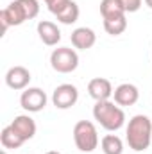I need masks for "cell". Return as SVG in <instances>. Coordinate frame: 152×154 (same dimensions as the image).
<instances>
[{
  "label": "cell",
  "mask_w": 152,
  "mask_h": 154,
  "mask_svg": "<svg viewBox=\"0 0 152 154\" xmlns=\"http://www.w3.org/2000/svg\"><path fill=\"white\" fill-rule=\"evenodd\" d=\"M113 84L106 77H95L88 82V93L90 97L99 102V100H109L113 97Z\"/></svg>",
  "instance_id": "cell-8"
},
{
  "label": "cell",
  "mask_w": 152,
  "mask_h": 154,
  "mask_svg": "<svg viewBox=\"0 0 152 154\" xmlns=\"http://www.w3.org/2000/svg\"><path fill=\"white\" fill-rule=\"evenodd\" d=\"M43 2L47 4V7H48V11H50V13L54 14V13H56V11H57V9H59V7L63 5V4H65L66 0H43Z\"/></svg>",
  "instance_id": "cell-20"
},
{
  "label": "cell",
  "mask_w": 152,
  "mask_h": 154,
  "mask_svg": "<svg viewBox=\"0 0 152 154\" xmlns=\"http://www.w3.org/2000/svg\"><path fill=\"white\" fill-rule=\"evenodd\" d=\"M122 2H123L127 13H136V11L141 7V2H143V0H122Z\"/></svg>",
  "instance_id": "cell-19"
},
{
  "label": "cell",
  "mask_w": 152,
  "mask_h": 154,
  "mask_svg": "<svg viewBox=\"0 0 152 154\" xmlns=\"http://www.w3.org/2000/svg\"><path fill=\"white\" fill-rule=\"evenodd\" d=\"M114 102L120 106V108H127V106H134L140 99V90L138 86L131 84V82H123V84H118L113 91Z\"/></svg>",
  "instance_id": "cell-7"
},
{
  "label": "cell",
  "mask_w": 152,
  "mask_h": 154,
  "mask_svg": "<svg viewBox=\"0 0 152 154\" xmlns=\"http://www.w3.org/2000/svg\"><path fill=\"white\" fill-rule=\"evenodd\" d=\"M127 9L123 5L122 0H102L100 2V14L102 20H113V18H120L125 16Z\"/></svg>",
  "instance_id": "cell-14"
},
{
  "label": "cell",
  "mask_w": 152,
  "mask_h": 154,
  "mask_svg": "<svg viewBox=\"0 0 152 154\" xmlns=\"http://www.w3.org/2000/svg\"><path fill=\"white\" fill-rule=\"evenodd\" d=\"M127 29V18L120 16V18H113V20H104V31L111 36H120L123 34Z\"/></svg>",
  "instance_id": "cell-17"
},
{
  "label": "cell",
  "mask_w": 152,
  "mask_h": 154,
  "mask_svg": "<svg viewBox=\"0 0 152 154\" xmlns=\"http://www.w3.org/2000/svg\"><path fill=\"white\" fill-rule=\"evenodd\" d=\"M100 149L104 154H122L123 152V142L116 134H106L100 140Z\"/></svg>",
  "instance_id": "cell-16"
},
{
  "label": "cell",
  "mask_w": 152,
  "mask_h": 154,
  "mask_svg": "<svg viewBox=\"0 0 152 154\" xmlns=\"http://www.w3.org/2000/svg\"><path fill=\"white\" fill-rule=\"evenodd\" d=\"M143 2H145V5H147L149 9H152V0H143Z\"/></svg>",
  "instance_id": "cell-21"
},
{
  "label": "cell",
  "mask_w": 152,
  "mask_h": 154,
  "mask_svg": "<svg viewBox=\"0 0 152 154\" xmlns=\"http://www.w3.org/2000/svg\"><path fill=\"white\" fill-rule=\"evenodd\" d=\"M0 143H2V147L4 149H20L23 143H25V140L11 127V124L9 125H5L4 129H2V133H0Z\"/></svg>",
  "instance_id": "cell-15"
},
{
  "label": "cell",
  "mask_w": 152,
  "mask_h": 154,
  "mask_svg": "<svg viewBox=\"0 0 152 154\" xmlns=\"http://www.w3.org/2000/svg\"><path fill=\"white\" fill-rule=\"evenodd\" d=\"M93 118L109 133H114L123 127L125 113L113 100H99L93 106Z\"/></svg>",
  "instance_id": "cell-2"
},
{
  "label": "cell",
  "mask_w": 152,
  "mask_h": 154,
  "mask_svg": "<svg viewBox=\"0 0 152 154\" xmlns=\"http://www.w3.org/2000/svg\"><path fill=\"white\" fill-rule=\"evenodd\" d=\"M50 66L57 74H72L79 66V54L75 52V48L70 47L54 48L50 54Z\"/></svg>",
  "instance_id": "cell-4"
},
{
  "label": "cell",
  "mask_w": 152,
  "mask_h": 154,
  "mask_svg": "<svg viewBox=\"0 0 152 154\" xmlns=\"http://www.w3.org/2000/svg\"><path fill=\"white\" fill-rule=\"evenodd\" d=\"M11 127L27 142V140H31V138H34V134H36V122H34V118H31L29 115H18L14 116V120L11 122Z\"/></svg>",
  "instance_id": "cell-12"
},
{
  "label": "cell",
  "mask_w": 152,
  "mask_h": 154,
  "mask_svg": "<svg viewBox=\"0 0 152 154\" xmlns=\"http://www.w3.org/2000/svg\"><path fill=\"white\" fill-rule=\"evenodd\" d=\"M36 29H38L39 39H41L47 47H56V45L61 41V31H59V27H57L54 22L41 20Z\"/></svg>",
  "instance_id": "cell-10"
},
{
  "label": "cell",
  "mask_w": 152,
  "mask_h": 154,
  "mask_svg": "<svg viewBox=\"0 0 152 154\" xmlns=\"http://www.w3.org/2000/svg\"><path fill=\"white\" fill-rule=\"evenodd\" d=\"M125 140L134 152H143L152 143V120L147 115H134L125 131Z\"/></svg>",
  "instance_id": "cell-1"
},
{
  "label": "cell",
  "mask_w": 152,
  "mask_h": 154,
  "mask_svg": "<svg viewBox=\"0 0 152 154\" xmlns=\"http://www.w3.org/2000/svg\"><path fill=\"white\" fill-rule=\"evenodd\" d=\"M47 102H48L47 93L41 88H36V86L25 88L20 95V106L29 113H38L41 109H45Z\"/></svg>",
  "instance_id": "cell-5"
},
{
  "label": "cell",
  "mask_w": 152,
  "mask_h": 154,
  "mask_svg": "<svg viewBox=\"0 0 152 154\" xmlns=\"http://www.w3.org/2000/svg\"><path fill=\"white\" fill-rule=\"evenodd\" d=\"M74 142L81 152H93L100 143L95 124L90 120H79L74 125Z\"/></svg>",
  "instance_id": "cell-3"
},
{
  "label": "cell",
  "mask_w": 152,
  "mask_h": 154,
  "mask_svg": "<svg viewBox=\"0 0 152 154\" xmlns=\"http://www.w3.org/2000/svg\"><path fill=\"white\" fill-rule=\"evenodd\" d=\"M70 39H72V45L75 48H79V50H88V48H91L97 43V34L90 27H77L75 31L72 32Z\"/></svg>",
  "instance_id": "cell-11"
},
{
  "label": "cell",
  "mask_w": 152,
  "mask_h": 154,
  "mask_svg": "<svg viewBox=\"0 0 152 154\" xmlns=\"http://www.w3.org/2000/svg\"><path fill=\"white\" fill-rule=\"evenodd\" d=\"M18 2H20V5H22V9L25 13L27 20H32V18H36L39 14V2L38 0H18Z\"/></svg>",
  "instance_id": "cell-18"
},
{
  "label": "cell",
  "mask_w": 152,
  "mask_h": 154,
  "mask_svg": "<svg viewBox=\"0 0 152 154\" xmlns=\"http://www.w3.org/2000/svg\"><path fill=\"white\" fill-rule=\"evenodd\" d=\"M29 82H31V72L25 68V66H11L5 74V84L11 88V90H25L29 88Z\"/></svg>",
  "instance_id": "cell-9"
},
{
  "label": "cell",
  "mask_w": 152,
  "mask_h": 154,
  "mask_svg": "<svg viewBox=\"0 0 152 154\" xmlns=\"http://www.w3.org/2000/svg\"><path fill=\"white\" fill-rule=\"evenodd\" d=\"M79 14H81L79 5H77L74 0H66V2L54 13V16L57 18V22H61L63 25H72V23H75L77 20H79Z\"/></svg>",
  "instance_id": "cell-13"
},
{
  "label": "cell",
  "mask_w": 152,
  "mask_h": 154,
  "mask_svg": "<svg viewBox=\"0 0 152 154\" xmlns=\"http://www.w3.org/2000/svg\"><path fill=\"white\" fill-rule=\"evenodd\" d=\"M77 100H79V90L70 82L59 84L52 93V104L57 109H70L77 104Z\"/></svg>",
  "instance_id": "cell-6"
},
{
  "label": "cell",
  "mask_w": 152,
  "mask_h": 154,
  "mask_svg": "<svg viewBox=\"0 0 152 154\" xmlns=\"http://www.w3.org/2000/svg\"><path fill=\"white\" fill-rule=\"evenodd\" d=\"M0 154H7V151H5V149H4V151H2V152H0Z\"/></svg>",
  "instance_id": "cell-23"
},
{
  "label": "cell",
  "mask_w": 152,
  "mask_h": 154,
  "mask_svg": "<svg viewBox=\"0 0 152 154\" xmlns=\"http://www.w3.org/2000/svg\"><path fill=\"white\" fill-rule=\"evenodd\" d=\"M47 154H61V152H57V151H48Z\"/></svg>",
  "instance_id": "cell-22"
}]
</instances>
